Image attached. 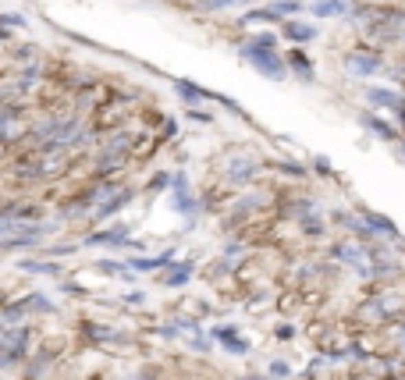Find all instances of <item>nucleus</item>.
Listing matches in <instances>:
<instances>
[{"mask_svg": "<svg viewBox=\"0 0 405 380\" xmlns=\"http://www.w3.org/2000/svg\"><path fill=\"white\" fill-rule=\"evenodd\" d=\"M285 32H288L292 39H309V36H313L309 25H285Z\"/></svg>", "mask_w": 405, "mask_h": 380, "instance_id": "nucleus-1", "label": "nucleus"}]
</instances>
